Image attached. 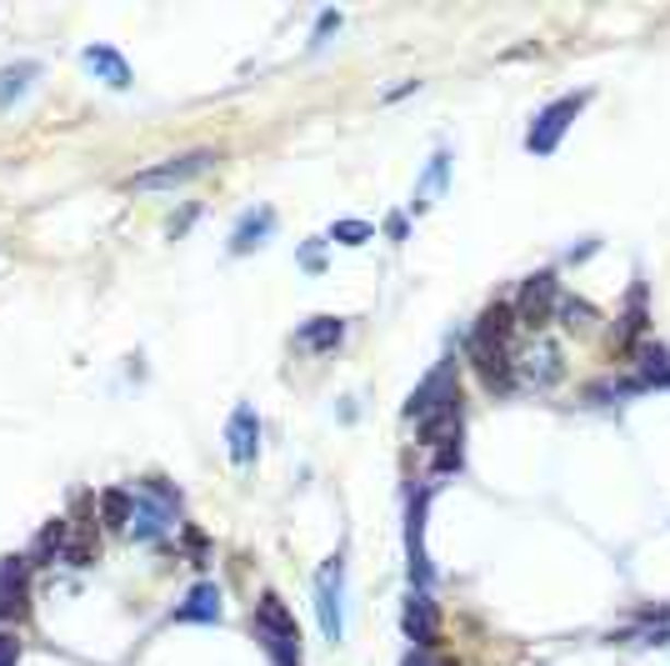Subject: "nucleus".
Segmentation results:
<instances>
[{
  "label": "nucleus",
  "instance_id": "nucleus-1",
  "mask_svg": "<svg viewBox=\"0 0 670 666\" xmlns=\"http://www.w3.org/2000/svg\"><path fill=\"white\" fill-rule=\"evenodd\" d=\"M176 516H180V491H171L161 476H145L141 487L130 491V526L126 531L145 547H155L161 536L176 531Z\"/></svg>",
  "mask_w": 670,
  "mask_h": 666
},
{
  "label": "nucleus",
  "instance_id": "nucleus-2",
  "mask_svg": "<svg viewBox=\"0 0 670 666\" xmlns=\"http://www.w3.org/2000/svg\"><path fill=\"white\" fill-rule=\"evenodd\" d=\"M510 306H491L471 336V357L481 366L485 386H510Z\"/></svg>",
  "mask_w": 670,
  "mask_h": 666
},
{
  "label": "nucleus",
  "instance_id": "nucleus-3",
  "mask_svg": "<svg viewBox=\"0 0 670 666\" xmlns=\"http://www.w3.org/2000/svg\"><path fill=\"white\" fill-rule=\"evenodd\" d=\"M256 636L275 666H301V631H295V617L285 611V601L275 592H266L256 601Z\"/></svg>",
  "mask_w": 670,
  "mask_h": 666
},
{
  "label": "nucleus",
  "instance_id": "nucleus-4",
  "mask_svg": "<svg viewBox=\"0 0 670 666\" xmlns=\"http://www.w3.org/2000/svg\"><path fill=\"white\" fill-rule=\"evenodd\" d=\"M221 161V151H186V155H171V161H161V166H151V171H136V176L126 180L130 190H176V186H186V180H196V176H205V171Z\"/></svg>",
  "mask_w": 670,
  "mask_h": 666
},
{
  "label": "nucleus",
  "instance_id": "nucleus-5",
  "mask_svg": "<svg viewBox=\"0 0 670 666\" xmlns=\"http://www.w3.org/2000/svg\"><path fill=\"white\" fill-rule=\"evenodd\" d=\"M341 596H345V566H341V557H330L326 566H320V576H316V617H320V631H326L330 646L345 636Z\"/></svg>",
  "mask_w": 670,
  "mask_h": 666
},
{
  "label": "nucleus",
  "instance_id": "nucleus-6",
  "mask_svg": "<svg viewBox=\"0 0 670 666\" xmlns=\"http://www.w3.org/2000/svg\"><path fill=\"white\" fill-rule=\"evenodd\" d=\"M586 106V95H561L555 106H545L541 116H536V126H530V136H526V145L536 155H551L555 151V141L565 136V126L576 120V110Z\"/></svg>",
  "mask_w": 670,
  "mask_h": 666
},
{
  "label": "nucleus",
  "instance_id": "nucleus-7",
  "mask_svg": "<svg viewBox=\"0 0 670 666\" xmlns=\"http://www.w3.org/2000/svg\"><path fill=\"white\" fill-rule=\"evenodd\" d=\"M31 611V561L5 557L0 561V621H25Z\"/></svg>",
  "mask_w": 670,
  "mask_h": 666
},
{
  "label": "nucleus",
  "instance_id": "nucleus-8",
  "mask_svg": "<svg viewBox=\"0 0 670 666\" xmlns=\"http://www.w3.org/2000/svg\"><path fill=\"white\" fill-rule=\"evenodd\" d=\"M225 441H231V461L236 466H250L260 452V417L250 411V406H236V417H231V427H225Z\"/></svg>",
  "mask_w": 670,
  "mask_h": 666
},
{
  "label": "nucleus",
  "instance_id": "nucleus-9",
  "mask_svg": "<svg viewBox=\"0 0 670 666\" xmlns=\"http://www.w3.org/2000/svg\"><path fill=\"white\" fill-rule=\"evenodd\" d=\"M81 66L95 75V81H106L110 91H130V66H126V56H120V50H110V46H85L81 50Z\"/></svg>",
  "mask_w": 670,
  "mask_h": 666
},
{
  "label": "nucleus",
  "instance_id": "nucleus-10",
  "mask_svg": "<svg viewBox=\"0 0 670 666\" xmlns=\"http://www.w3.org/2000/svg\"><path fill=\"white\" fill-rule=\"evenodd\" d=\"M551 301H555V276L551 271L530 276L526 291H520V322H526V326H545V322H551Z\"/></svg>",
  "mask_w": 670,
  "mask_h": 666
},
{
  "label": "nucleus",
  "instance_id": "nucleus-11",
  "mask_svg": "<svg viewBox=\"0 0 670 666\" xmlns=\"http://www.w3.org/2000/svg\"><path fill=\"white\" fill-rule=\"evenodd\" d=\"M271 231H275V211H271V206L246 211V215H240V226H236V236H231V250H236V256H250V250H260L266 241H271Z\"/></svg>",
  "mask_w": 670,
  "mask_h": 666
},
{
  "label": "nucleus",
  "instance_id": "nucleus-12",
  "mask_svg": "<svg viewBox=\"0 0 670 666\" xmlns=\"http://www.w3.org/2000/svg\"><path fill=\"white\" fill-rule=\"evenodd\" d=\"M171 621H221V586H215V582L190 586L186 601L171 611Z\"/></svg>",
  "mask_w": 670,
  "mask_h": 666
},
{
  "label": "nucleus",
  "instance_id": "nucleus-13",
  "mask_svg": "<svg viewBox=\"0 0 670 666\" xmlns=\"http://www.w3.org/2000/svg\"><path fill=\"white\" fill-rule=\"evenodd\" d=\"M561 376H565V366H561V351H555V341H536V351L526 357V381L536 386V392H551Z\"/></svg>",
  "mask_w": 670,
  "mask_h": 666
},
{
  "label": "nucleus",
  "instance_id": "nucleus-14",
  "mask_svg": "<svg viewBox=\"0 0 670 666\" xmlns=\"http://www.w3.org/2000/svg\"><path fill=\"white\" fill-rule=\"evenodd\" d=\"M341 336H345L341 316H310V322L301 326V336H295V346H301V351H330V346H341Z\"/></svg>",
  "mask_w": 670,
  "mask_h": 666
},
{
  "label": "nucleus",
  "instance_id": "nucleus-15",
  "mask_svg": "<svg viewBox=\"0 0 670 666\" xmlns=\"http://www.w3.org/2000/svg\"><path fill=\"white\" fill-rule=\"evenodd\" d=\"M405 631H411L415 646H431L435 642V607H431V592H411V607H405Z\"/></svg>",
  "mask_w": 670,
  "mask_h": 666
},
{
  "label": "nucleus",
  "instance_id": "nucleus-16",
  "mask_svg": "<svg viewBox=\"0 0 670 666\" xmlns=\"http://www.w3.org/2000/svg\"><path fill=\"white\" fill-rule=\"evenodd\" d=\"M36 81H40V66H36V60L5 66V71H0V106H15V101H21V95L31 91Z\"/></svg>",
  "mask_w": 670,
  "mask_h": 666
},
{
  "label": "nucleus",
  "instance_id": "nucleus-17",
  "mask_svg": "<svg viewBox=\"0 0 670 666\" xmlns=\"http://www.w3.org/2000/svg\"><path fill=\"white\" fill-rule=\"evenodd\" d=\"M650 381L670 386V357L660 346H646V351H640V386H650Z\"/></svg>",
  "mask_w": 670,
  "mask_h": 666
},
{
  "label": "nucleus",
  "instance_id": "nucleus-18",
  "mask_svg": "<svg viewBox=\"0 0 670 666\" xmlns=\"http://www.w3.org/2000/svg\"><path fill=\"white\" fill-rule=\"evenodd\" d=\"M446 161H450L446 151H440V155H435V161H431V171H425L421 190H415V211H425V206H431V196H435V190L446 186Z\"/></svg>",
  "mask_w": 670,
  "mask_h": 666
},
{
  "label": "nucleus",
  "instance_id": "nucleus-19",
  "mask_svg": "<svg viewBox=\"0 0 670 666\" xmlns=\"http://www.w3.org/2000/svg\"><path fill=\"white\" fill-rule=\"evenodd\" d=\"M101 516H106V526H130V491H106Z\"/></svg>",
  "mask_w": 670,
  "mask_h": 666
},
{
  "label": "nucleus",
  "instance_id": "nucleus-20",
  "mask_svg": "<svg viewBox=\"0 0 670 666\" xmlns=\"http://www.w3.org/2000/svg\"><path fill=\"white\" fill-rule=\"evenodd\" d=\"M330 241H341V246H365V241H371V226H365V221H336V226H330Z\"/></svg>",
  "mask_w": 670,
  "mask_h": 666
},
{
  "label": "nucleus",
  "instance_id": "nucleus-21",
  "mask_svg": "<svg viewBox=\"0 0 670 666\" xmlns=\"http://www.w3.org/2000/svg\"><path fill=\"white\" fill-rule=\"evenodd\" d=\"M15 662H21V642L0 631V666H15Z\"/></svg>",
  "mask_w": 670,
  "mask_h": 666
},
{
  "label": "nucleus",
  "instance_id": "nucleus-22",
  "mask_svg": "<svg viewBox=\"0 0 670 666\" xmlns=\"http://www.w3.org/2000/svg\"><path fill=\"white\" fill-rule=\"evenodd\" d=\"M330 25H341V15H330V11H326V15H320V25H316V46L330 36Z\"/></svg>",
  "mask_w": 670,
  "mask_h": 666
},
{
  "label": "nucleus",
  "instance_id": "nucleus-23",
  "mask_svg": "<svg viewBox=\"0 0 670 666\" xmlns=\"http://www.w3.org/2000/svg\"><path fill=\"white\" fill-rule=\"evenodd\" d=\"M386 231H390L396 241H405V215H390V226H386Z\"/></svg>",
  "mask_w": 670,
  "mask_h": 666
},
{
  "label": "nucleus",
  "instance_id": "nucleus-24",
  "mask_svg": "<svg viewBox=\"0 0 670 666\" xmlns=\"http://www.w3.org/2000/svg\"><path fill=\"white\" fill-rule=\"evenodd\" d=\"M405 666H446V662H431V656L421 652V656H411V662H405Z\"/></svg>",
  "mask_w": 670,
  "mask_h": 666
}]
</instances>
